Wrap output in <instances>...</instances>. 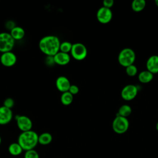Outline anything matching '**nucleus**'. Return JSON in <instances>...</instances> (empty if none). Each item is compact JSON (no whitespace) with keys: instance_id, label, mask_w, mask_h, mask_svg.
I'll list each match as a JSON object with an SVG mask.
<instances>
[{"instance_id":"f257e3e1","label":"nucleus","mask_w":158,"mask_h":158,"mask_svg":"<svg viewBox=\"0 0 158 158\" xmlns=\"http://www.w3.org/2000/svg\"><path fill=\"white\" fill-rule=\"evenodd\" d=\"M60 41L54 35L42 37L38 43L40 50L46 56H54L60 51Z\"/></svg>"},{"instance_id":"f03ea898","label":"nucleus","mask_w":158,"mask_h":158,"mask_svg":"<svg viewBox=\"0 0 158 158\" xmlns=\"http://www.w3.org/2000/svg\"><path fill=\"white\" fill-rule=\"evenodd\" d=\"M38 136L37 133L32 130L23 131L19 135L17 142L25 151L34 149L38 144Z\"/></svg>"},{"instance_id":"7ed1b4c3","label":"nucleus","mask_w":158,"mask_h":158,"mask_svg":"<svg viewBox=\"0 0 158 158\" xmlns=\"http://www.w3.org/2000/svg\"><path fill=\"white\" fill-rule=\"evenodd\" d=\"M136 58L135 52L130 48L122 49L118 54V60L119 64L123 67H128L133 64Z\"/></svg>"},{"instance_id":"20e7f679","label":"nucleus","mask_w":158,"mask_h":158,"mask_svg":"<svg viewBox=\"0 0 158 158\" xmlns=\"http://www.w3.org/2000/svg\"><path fill=\"white\" fill-rule=\"evenodd\" d=\"M15 45V40L10 33H0V52L2 53L12 51Z\"/></svg>"},{"instance_id":"39448f33","label":"nucleus","mask_w":158,"mask_h":158,"mask_svg":"<svg viewBox=\"0 0 158 158\" xmlns=\"http://www.w3.org/2000/svg\"><path fill=\"white\" fill-rule=\"evenodd\" d=\"M112 129L117 134L125 133L129 128V121L127 118L117 115L112 122Z\"/></svg>"},{"instance_id":"423d86ee","label":"nucleus","mask_w":158,"mask_h":158,"mask_svg":"<svg viewBox=\"0 0 158 158\" xmlns=\"http://www.w3.org/2000/svg\"><path fill=\"white\" fill-rule=\"evenodd\" d=\"M88 54V49L86 46L81 43H75L72 45L70 56L77 60L85 59Z\"/></svg>"},{"instance_id":"0eeeda50","label":"nucleus","mask_w":158,"mask_h":158,"mask_svg":"<svg viewBox=\"0 0 158 158\" xmlns=\"http://www.w3.org/2000/svg\"><path fill=\"white\" fill-rule=\"evenodd\" d=\"M15 120L17 127L22 132L31 130L33 122L31 118L28 116L24 115H17L15 117Z\"/></svg>"},{"instance_id":"6e6552de","label":"nucleus","mask_w":158,"mask_h":158,"mask_svg":"<svg viewBox=\"0 0 158 158\" xmlns=\"http://www.w3.org/2000/svg\"><path fill=\"white\" fill-rule=\"evenodd\" d=\"M96 18L101 23H109L112 18V12L110 9L102 6L96 12Z\"/></svg>"},{"instance_id":"1a4fd4ad","label":"nucleus","mask_w":158,"mask_h":158,"mask_svg":"<svg viewBox=\"0 0 158 158\" xmlns=\"http://www.w3.org/2000/svg\"><path fill=\"white\" fill-rule=\"evenodd\" d=\"M138 88L136 86L129 84L125 86L121 91V96L125 101L133 100L138 94Z\"/></svg>"},{"instance_id":"9d476101","label":"nucleus","mask_w":158,"mask_h":158,"mask_svg":"<svg viewBox=\"0 0 158 158\" xmlns=\"http://www.w3.org/2000/svg\"><path fill=\"white\" fill-rule=\"evenodd\" d=\"M17 60V56L15 54L12 52V51L3 52L0 56L1 64L6 67H10L14 66L16 64Z\"/></svg>"},{"instance_id":"9b49d317","label":"nucleus","mask_w":158,"mask_h":158,"mask_svg":"<svg viewBox=\"0 0 158 158\" xmlns=\"http://www.w3.org/2000/svg\"><path fill=\"white\" fill-rule=\"evenodd\" d=\"M13 112L11 109L4 106L0 107V125H4L8 124L12 119Z\"/></svg>"},{"instance_id":"f8f14e48","label":"nucleus","mask_w":158,"mask_h":158,"mask_svg":"<svg viewBox=\"0 0 158 158\" xmlns=\"http://www.w3.org/2000/svg\"><path fill=\"white\" fill-rule=\"evenodd\" d=\"M72 84L70 83L69 78L65 76H59L56 80V86L57 89L62 93L69 91L70 86Z\"/></svg>"},{"instance_id":"ddd939ff","label":"nucleus","mask_w":158,"mask_h":158,"mask_svg":"<svg viewBox=\"0 0 158 158\" xmlns=\"http://www.w3.org/2000/svg\"><path fill=\"white\" fill-rule=\"evenodd\" d=\"M53 57L55 64L61 66L67 65L71 60L70 54H69V53L61 52L60 51Z\"/></svg>"},{"instance_id":"4468645a","label":"nucleus","mask_w":158,"mask_h":158,"mask_svg":"<svg viewBox=\"0 0 158 158\" xmlns=\"http://www.w3.org/2000/svg\"><path fill=\"white\" fill-rule=\"evenodd\" d=\"M147 70L151 73H156L158 72V56L152 55L150 56L146 62Z\"/></svg>"},{"instance_id":"2eb2a0df","label":"nucleus","mask_w":158,"mask_h":158,"mask_svg":"<svg viewBox=\"0 0 158 158\" xmlns=\"http://www.w3.org/2000/svg\"><path fill=\"white\" fill-rule=\"evenodd\" d=\"M10 34L15 40V41L20 40L24 38L25 35V31L22 27L20 26H16L10 31Z\"/></svg>"},{"instance_id":"dca6fc26","label":"nucleus","mask_w":158,"mask_h":158,"mask_svg":"<svg viewBox=\"0 0 158 158\" xmlns=\"http://www.w3.org/2000/svg\"><path fill=\"white\" fill-rule=\"evenodd\" d=\"M153 73L151 72L146 70L141 71L138 74V80L140 82L143 83H147L150 82L153 79Z\"/></svg>"},{"instance_id":"f3484780","label":"nucleus","mask_w":158,"mask_h":158,"mask_svg":"<svg viewBox=\"0 0 158 158\" xmlns=\"http://www.w3.org/2000/svg\"><path fill=\"white\" fill-rule=\"evenodd\" d=\"M23 151V150L22 148L18 142L12 143L8 147V151L9 154L14 156H17L20 155Z\"/></svg>"},{"instance_id":"a211bd4d","label":"nucleus","mask_w":158,"mask_h":158,"mask_svg":"<svg viewBox=\"0 0 158 158\" xmlns=\"http://www.w3.org/2000/svg\"><path fill=\"white\" fill-rule=\"evenodd\" d=\"M52 141V136L50 133L44 132L38 136V143L41 145H48Z\"/></svg>"},{"instance_id":"6ab92c4d","label":"nucleus","mask_w":158,"mask_h":158,"mask_svg":"<svg viewBox=\"0 0 158 158\" xmlns=\"http://www.w3.org/2000/svg\"><path fill=\"white\" fill-rule=\"evenodd\" d=\"M73 100V95L69 91L62 93L60 96V101L64 106H69L72 104Z\"/></svg>"},{"instance_id":"aec40b11","label":"nucleus","mask_w":158,"mask_h":158,"mask_svg":"<svg viewBox=\"0 0 158 158\" xmlns=\"http://www.w3.org/2000/svg\"><path fill=\"white\" fill-rule=\"evenodd\" d=\"M145 0H133L131 2V8L135 12L142 11L146 6Z\"/></svg>"},{"instance_id":"412c9836","label":"nucleus","mask_w":158,"mask_h":158,"mask_svg":"<svg viewBox=\"0 0 158 158\" xmlns=\"http://www.w3.org/2000/svg\"><path fill=\"white\" fill-rule=\"evenodd\" d=\"M132 110L131 107L127 104H123L120 107L117 113L118 115L122 116L124 117H127L131 114Z\"/></svg>"},{"instance_id":"4be33fe9","label":"nucleus","mask_w":158,"mask_h":158,"mask_svg":"<svg viewBox=\"0 0 158 158\" xmlns=\"http://www.w3.org/2000/svg\"><path fill=\"white\" fill-rule=\"evenodd\" d=\"M73 44L68 41H64L60 43V51L65 52V53H70Z\"/></svg>"},{"instance_id":"5701e85b","label":"nucleus","mask_w":158,"mask_h":158,"mask_svg":"<svg viewBox=\"0 0 158 158\" xmlns=\"http://www.w3.org/2000/svg\"><path fill=\"white\" fill-rule=\"evenodd\" d=\"M137 72L138 69L134 64L130 65L126 67V73L128 76L133 77L137 74Z\"/></svg>"},{"instance_id":"b1692460","label":"nucleus","mask_w":158,"mask_h":158,"mask_svg":"<svg viewBox=\"0 0 158 158\" xmlns=\"http://www.w3.org/2000/svg\"><path fill=\"white\" fill-rule=\"evenodd\" d=\"M24 158H40V156L36 150L31 149L25 151Z\"/></svg>"},{"instance_id":"393cba45","label":"nucleus","mask_w":158,"mask_h":158,"mask_svg":"<svg viewBox=\"0 0 158 158\" xmlns=\"http://www.w3.org/2000/svg\"><path fill=\"white\" fill-rule=\"evenodd\" d=\"M14 104H15L14 100L12 98H7L4 101L3 106L7 107V108H9V109H12V108L14 106Z\"/></svg>"},{"instance_id":"a878e982","label":"nucleus","mask_w":158,"mask_h":158,"mask_svg":"<svg viewBox=\"0 0 158 158\" xmlns=\"http://www.w3.org/2000/svg\"><path fill=\"white\" fill-rule=\"evenodd\" d=\"M69 91L72 94V95H75L77 94L79 92V88L78 86L76 85H71L70 86V88L69 89Z\"/></svg>"},{"instance_id":"bb28decb","label":"nucleus","mask_w":158,"mask_h":158,"mask_svg":"<svg viewBox=\"0 0 158 158\" xmlns=\"http://www.w3.org/2000/svg\"><path fill=\"white\" fill-rule=\"evenodd\" d=\"M45 63L47 65L49 66H52L55 64L54 57L53 56H46L45 59Z\"/></svg>"},{"instance_id":"cd10ccee","label":"nucleus","mask_w":158,"mask_h":158,"mask_svg":"<svg viewBox=\"0 0 158 158\" xmlns=\"http://www.w3.org/2000/svg\"><path fill=\"white\" fill-rule=\"evenodd\" d=\"M114 0H104L102 2L103 6L109 9H110V7L114 5Z\"/></svg>"},{"instance_id":"c85d7f7f","label":"nucleus","mask_w":158,"mask_h":158,"mask_svg":"<svg viewBox=\"0 0 158 158\" xmlns=\"http://www.w3.org/2000/svg\"><path fill=\"white\" fill-rule=\"evenodd\" d=\"M5 25H6V28H7V29H9L10 31L12 28H14L15 27H16L15 22H14V21H12V20H9V21H7V22H6V23Z\"/></svg>"},{"instance_id":"c756f323","label":"nucleus","mask_w":158,"mask_h":158,"mask_svg":"<svg viewBox=\"0 0 158 158\" xmlns=\"http://www.w3.org/2000/svg\"><path fill=\"white\" fill-rule=\"evenodd\" d=\"M156 130L158 131V122L156 123Z\"/></svg>"},{"instance_id":"7c9ffc66","label":"nucleus","mask_w":158,"mask_h":158,"mask_svg":"<svg viewBox=\"0 0 158 158\" xmlns=\"http://www.w3.org/2000/svg\"><path fill=\"white\" fill-rule=\"evenodd\" d=\"M155 3H156V6H158V0H156V1H155Z\"/></svg>"},{"instance_id":"2f4dec72","label":"nucleus","mask_w":158,"mask_h":158,"mask_svg":"<svg viewBox=\"0 0 158 158\" xmlns=\"http://www.w3.org/2000/svg\"><path fill=\"white\" fill-rule=\"evenodd\" d=\"M1 142H2V139H1V136H0V145H1Z\"/></svg>"}]
</instances>
